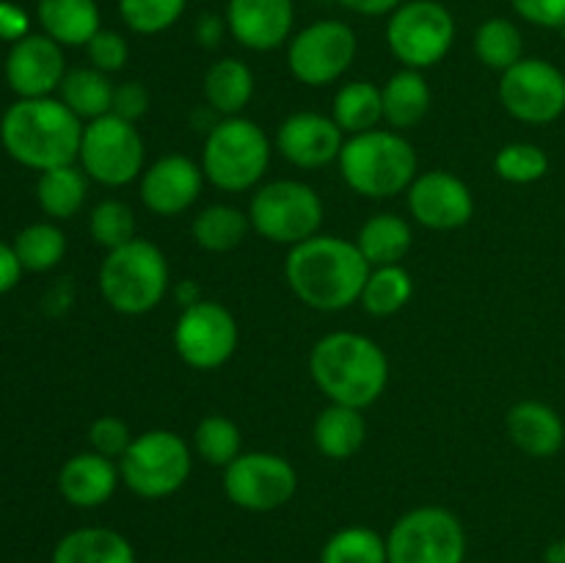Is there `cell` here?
<instances>
[{
  "label": "cell",
  "instance_id": "30bf717a",
  "mask_svg": "<svg viewBox=\"0 0 565 563\" xmlns=\"http://www.w3.org/2000/svg\"><path fill=\"white\" fill-rule=\"evenodd\" d=\"M81 169L99 185L121 188L141 180L147 169V147L132 121L108 114L88 121L81 138Z\"/></svg>",
  "mask_w": 565,
  "mask_h": 563
},
{
  "label": "cell",
  "instance_id": "4dcf8cb0",
  "mask_svg": "<svg viewBox=\"0 0 565 563\" xmlns=\"http://www.w3.org/2000/svg\"><path fill=\"white\" fill-rule=\"evenodd\" d=\"M248 230H252V219L235 204H210V208L199 210L191 226L196 246L213 254H224L241 246Z\"/></svg>",
  "mask_w": 565,
  "mask_h": 563
},
{
  "label": "cell",
  "instance_id": "44dd1931",
  "mask_svg": "<svg viewBox=\"0 0 565 563\" xmlns=\"http://www.w3.org/2000/svg\"><path fill=\"white\" fill-rule=\"evenodd\" d=\"M121 484L119 464L99 453L86 450L66 458L58 472V491L70 506L75 508H99L114 497L116 486Z\"/></svg>",
  "mask_w": 565,
  "mask_h": 563
},
{
  "label": "cell",
  "instance_id": "74e56055",
  "mask_svg": "<svg viewBox=\"0 0 565 563\" xmlns=\"http://www.w3.org/2000/svg\"><path fill=\"white\" fill-rule=\"evenodd\" d=\"M188 3L191 0H119V17L132 33L154 36L180 22Z\"/></svg>",
  "mask_w": 565,
  "mask_h": 563
},
{
  "label": "cell",
  "instance_id": "5bb4252c",
  "mask_svg": "<svg viewBox=\"0 0 565 563\" xmlns=\"http://www.w3.org/2000/svg\"><path fill=\"white\" fill-rule=\"evenodd\" d=\"M298 489V472L279 453H241L224 469V491L243 511L268 513L287 506Z\"/></svg>",
  "mask_w": 565,
  "mask_h": 563
},
{
  "label": "cell",
  "instance_id": "8fae6325",
  "mask_svg": "<svg viewBox=\"0 0 565 563\" xmlns=\"http://www.w3.org/2000/svg\"><path fill=\"white\" fill-rule=\"evenodd\" d=\"M390 563H463L467 533L461 519L439 506L403 513L386 535Z\"/></svg>",
  "mask_w": 565,
  "mask_h": 563
},
{
  "label": "cell",
  "instance_id": "4fadbf2b",
  "mask_svg": "<svg viewBox=\"0 0 565 563\" xmlns=\"http://www.w3.org/2000/svg\"><path fill=\"white\" fill-rule=\"evenodd\" d=\"M237 320L224 304L199 298L196 304L182 309L174 326V351L188 368L193 370H218L235 357Z\"/></svg>",
  "mask_w": 565,
  "mask_h": 563
},
{
  "label": "cell",
  "instance_id": "83f0119b",
  "mask_svg": "<svg viewBox=\"0 0 565 563\" xmlns=\"http://www.w3.org/2000/svg\"><path fill=\"white\" fill-rule=\"evenodd\" d=\"M254 97V72L241 59H221L204 75V99L215 114L243 116Z\"/></svg>",
  "mask_w": 565,
  "mask_h": 563
},
{
  "label": "cell",
  "instance_id": "7a4b0ae2",
  "mask_svg": "<svg viewBox=\"0 0 565 563\" xmlns=\"http://www.w3.org/2000/svg\"><path fill=\"white\" fill-rule=\"evenodd\" d=\"M309 373L331 403L364 412L386 392L390 359L373 337L359 331H331L312 346Z\"/></svg>",
  "mask_w": 565,
  "mask_h": 563
},
{
  "label": "cell",
  "instance_id": "7dc6e473",
  "mask_svg": "<svg viewBox=\"0 0 565 563\" xmlns=\"http://www.w3.org/2000/svg\"><path fill=\"white\" fill-rule=\"evenodd\" d=\"M226 31H230V28H226V20H221L218 14H202L196 22V31L193 33H196V42L202 44V47L213 50V47H218Z\"/></svg>",
  "mask_w": 565,
  "mask_h": 563
},
{
  "label": "cell",
  "instance_id": "e0dca14e",
  "mask_svg": "<svg viewBox=\"0 0 565 563\" xmlns=\"http://www.w3.org/2000/svg\"><path fill=\"white\" fill-rule=\"evenodd\" d=\"M202 163L191 160L188 155H163L143 169L138 193L149 213L171 219L196 204V199L202 196Z\"/></svg>",
  "mask_w": 565,
  "mask_h": 563
},
{
  "label": "cell",
  "instance_id": "d6986e66",
  "mask_svg": "<svg viewBox=\"0 0 565 563\" xmlns=\"http://www.w3.org/2000/svg\"><path fill=\"white\" fill-rule=\"evenodd\" d=\"M345 132L331 116L315 110H298L287 116L276 130V149L287 163L298 169H323L340 160Z\"/></svg>",
  "mask_w": 565,
  "mask_h": 563
},
{
  "label": "cell",
  "instance_id": "bcb514c9",
  "mask_svg": "<svg viewBox=\"0 0 565 563\" xmlns=\"http://www.w3.org/2000/svg\"><path fill=\"white\" fill-rule=\"evenodd\" d=\"M20 276H22V265H20V259H17L14 246H9V243L0 241V296L9 290H14L17 282H20Z\"/></svg>",
  "mask_w": 565,
  "mask_h": 563
},
{
  "label": "cell",
  "instance_id": "f35d334b",
  "mask_svg": "<svg viewBox=\"0 0 565 563\" xmlns=\"http://www.w3.org/2000/svg\"><path fill=\"white\" fill-rule=\"evenodd\" d=\"M88 232L97 246L114 252L136 237V213L121 199H105L88 215Z\"/></svg>",
  "mask_w": 565,
  "mask_h": 563
},
{
  "label": "cell",
  "instance_id": "7c38bea8",
  "mask_svg": "<svg viewBox=\"0 0 565 563\" xmlns=\"http://www.w3.org/2000/svg\"><path fill=\"white\" fill-rule=\"evenodd\" d=\"M359 39L342 20H318L298 31L287 44V66L292 77L320 88L340 81L356 61Z\"/></svg>",
  "mask_w": 565,
  "mask_h": 563
},
{
  "label": "cell",
  "instance_id": "f1b7e54d",
  "mask_svg": "<svg viewBox=\"0 0 565 563\" xmlns=\"http://www.w3.org/2000/svg\"><path fill=\"white\" fill-rule=\"evenodd\" d=\"M114 83L108 75L94 66H77L70 70L61 81V103L77 116V119L94 121L114 110Z\"/></svg>",
  "mask_w": 565,
  "mask_h": 563
},
{
  "label": "cell",
  "instance_id": "f907efd6",
  "mask_svg": "<svg viewBox=\"0 0 565 563\" xmlns=\"http://www.w3.org/2000/svg\"><path fill=\"white\" fill-rule=\"evenodd\" d=\"M199 3H207V0H199Z\"/></svg>",
  "mask_w": 565,
  "mask_h": 563
},
{
  "label": "cell",
  "instance_id": "ee69618b",
  "mask_svg": "<svg viewBox=\"0 0 565 563\" xmlns=\"http://www.w3.org/2000/svg\"><path fill=\"white\" fill-rule=\"evenodd\" d=\"M511 6L530 25L565 28V0H511Z\"/></svg>",
  "mask_w": 565,
  "mask_h": 563
},
{
  "label": "cell",
  "instance_id": "603a6c76",
  "mask_svg": "<svg viewBox=\"0 0 565 563\" xmlns=\"http://www.w3.org/2000/svg\"><path fill=\"white\" fill-rule=\"evenodd\" d=\"M36 17L61 47H86L99 31L97 0H39Z\"/></svg>",
  "mask_w": 565,
  "mask_h": 563
},
{
  "label": "cell",
  "instance_id": "1f68e13d",
  "mask_svg": "<svg viewBox=\"0 0 565 563\" xmlns=\"http://www.w3.org/2000/svg\"><path fill=\"white\" fill-rule=\"evenodd\" d=\"M331 119L340 125L345 136H359L379 127L384 121V103H381V88L367 81L342 83L334 94L331 105Z\"/></svg>",
  "mask_w": 565,
  "mask_h": 563
},
{
  "label": "cell",
  "instance_id": "277c9868",
  "mask_svg": "<svg viewBox=\"0 0 565 563\" xmlns=\"http://www.w3.org/2000/svg\"><path fill=\"white\" fill-rule=\"evenodd\" d=\"M337 163L351 191L367 199H390L408 191L417 177V149L397 130L375 127L348 136Z\"/></svg>",
  "mask_w": 565,
  "mask_h": 563
},
{
  "label": "cell",
  "instance_id": "4316f807",
  "mask_svg": "<svg viewBox=\"0 0 565 563\" xmlns=\"http://www.w3.org/2000/svg\"><path fill=\"white\" fill-rule=\"evenodd\" d=\"M384 121L392 130H408L425 119L430 108V86L419 70H406L390 77L381 88Z\"/></svg>",
  "mask_w": 565,
  "mask_h": 563
},
{
  "label": "cell",
  "instance_id": "8992f818",
  "mask_svg": "<svg viewBox=\"0 0 565 563\" xmlns=\"http://www.w3.org/2000/svg\"><path fill=\"white\" fill-rule=\"evenodd\" d=\"M270 141L257 121L226 116L207 132L202 147L204 180L218 191L243 193L263 182L270 166Z\"/></svg>",
  "mask_w": 565,
  "mask_h": 563
},
{
  "label": "cell",
  "instance_id": "c3c4849f",
  "mask_svg": "<svg viewBox=\"0 0 565 563\" xmlns=\"http://www.w3.org/2000/svg\"><path fill=\"white\" fill-rule=\"evenodd\" d=\"M337 3H342L348 11H353V14L384 17V14H392L403 0H337Z\"/></svg>",
  "mask_w": 565,
  "mask_h": 563
},
{
  "label": "cell",
  "instance_id": "6da1fadb",
  "mask_svg": "<svg viewBox=\"0 0 565 563\" xmlns=\"http://www.w3.org/2000/svg\"><path fill=\"white\" fill-rule=\"evenodd\" d=\"M370 276L356 243L340 235H315L290 248L285 279L301 304L318 312H342L362 298Z\"/></svg>",
  "mask_w": 565,
  "mask_h": 563
},
{
  "label": "cell",
  "instance_id": "ba28073f",
  "mask_svg": "<svg viewBox=\"0 0 565 563\" xmlns=\"http://www.w3.org/2000/svg\"><path fill=\"white\" fill-rule=\"evenodd\" d=\"M252 230L279 246H298L320 235L323 199L301 180H274L254 191L248 204Z\"/></svg>",
  "mask_w": 565,
  "mask_h": 563
},
{
  "label": "cell",
  "instance_id": "d4e9b609",
  "mask_svg": "<svg viewBox=\"0 0 565 563\" xmlns=\"http://www.w3.org/2000/svg\"><path fill=\"white\" fill-rule=\"evenodd\" d=\"M53 563H136V550L119 530L81 528L55 544Z\"/></svg>",
  "mask_w": 565,
  "mask_h": 563
},
{
  "label": "cell",
  "instance_id": "d6a6232c",
  "mask_svg": "<svg viewBox=\"0 0 565 563\" xmlns=\"http://www.w3.org/2000/svg\"><path fill=\"white\" fill-rule=\"evenodd\" d=\"M414 296V279L403 265H381V268H370L367 282L362 290V307L364 312L375 315V318H390V315L401 312Z\"/></svg>",
  "mask_w": 565,
  "mask_h": 563
},
{
  "label": "cell",
  "instance_id": "f6af8a7d",
  "mask_svg": "<svg viewBox=\"0 0 565 563\" xmlns=\"http://www.w3.org/2000/svg\"><path fill=\"white\" fill-rule=\"evenodd\" d=\"M28 33H31V20H28L25 9L9 3V0H0V39L14 44L25 39Z\"/></svg>",
  "mask_w": 565,
  "mask_h": 563
},
{
  "label": "cell",
  "instance_id": "9a60e30c",
  "mask_svg": "<svg viewBox=\"0 0 565 563\" xmlns=\"http://www.w3.org/2000/svg\"><path fill=\"white\" fill-rule=\"evenodd\" d=\"M500 103L524 125H550L565 110V75L544 59H522L502 72Z\"/></svg>",
  "mask_w": 565,
  "mask_h": 563
},
{
  "label": "cell",
  "instance_id": "ab89813d",
  "mask_svg": "<svg viewBox=\"0 0 565 563\" xmlns=\"http://www.w3.org/2000/svg\"><path fill=\"white\" fill-rule=\"evenodd\" d=\"M494 171L500 180L513 182V185H530L546 177L550 171V158L539 144L527 141H513L497 152Z\"/></svg>",
  "mask_w": 565,
  "mask_h": 563
},
{
  "label": "cell",
  "instance_id": "ffe728a7",
  "mask_svg": "<svg viewBox=\"0 0 565 563\" xmlns=\"http://www.w3.org/2000/svg\"><path fill=\"white\" fill-rule=\"evenodd\" d=\"M224 20L241 47L270 53L290 39L296 6L292 0H230Z\"/></svg>",
  "mask_w": 565,
  "mask_h": 563
},
{
  "label": "cell",
  "instance_id": "b9f144b4",
  "mask_svg": "<svg viewBox=\"0 0 565 563\" xmlns=\"http://www.w3.org/2000/svg\"><path fill=\"white\" fill-rule=\"evenodd\" d=\"M86 50L94 70L105 72V75L121 72L127 59H130V44H127V39L121 36L119 31H105V28H99V31L94 33V39L86 44Z\"/></svg>",
  "mask_w": 565,
  "mask_h": 563
},
{
  "label": "cell",
  "instance_id": "8d00e7d4",
  "mask_svg": "<svg viewBox=\"0 0 565 563\" xmlns=\"http://www.w3.org/2000/svg\"><path fill=\"white\" fill-rule=\"evenodd\" d=\"M320 563H390L386 539L362 524H351L326 541Z\"/></svg>",
  "mask_w": 565,
  "mask_h": 563
},
{
  "label": "cell",
  "instance_id": "ac0fdd59",
  "mask_svg": "<svg viewBox=\"0 0 565 563\" xmlns=\"http://www.w3.org/2000/svg\"><path fill=\"white\" fill-rule=\"evenodd\" d=\"M66 75L64 50L47 33H28L11 44L6 59V81L20 99L50 97Z\"/></svg>",
  "mask_w": 565,
  "mask_h": 563
},
{
  "label": "cell",
  "instance_id": "d590c367",
  "mask_svg": "<svg viewBox=\"0 0 565 563\" xmlns=\"http://www.w3.org/2000/svg\"><path fill=\"white\" fill-rule=\"evenodd\" d=\"M11 246H14V254L17 259H20L22 270L42 274V270L55 268V265L64 259L66 235L55 224L39 221V224L25 226V230L14 237Z\"/></svg>",
  "mask_w": 565,
  "mask_h": 563
},
{
  "label": "cell",
  "instance_id": "60d3db41",
  "mask_svg": "<svg viewBox=\"0 0 565 563\" xmlns=\"http://www.w3.org/2000/svg\"><path fill=\"white\" fill-rule=\"evenodd\" d=\"M136 439L130 431V425L121 417H114V414H103L92 423L88 428V442H92V450L99 453L105 458H114L119 461L125 456V450L130 447V442Z\"/></svg>",
  "mask_w": 565,
  "mask_h": 563
},
{
  "label": "cell",
  "instance_id": "681fc988",
  "mask_svg": "<svg viewBox=\"0 0 565 563\" xmlns=\"http://www.w3.org/2000/svg\"><path fill=\"white\" fill-rule=\"evenodd\" d=\"M544 557L546 563H565V541H552Z\"/></svg>",
  "mask_w": 565,
  "mask_h": 563
},
{
  "label": "cell",
  "instance_id": "2e32d148",
  "mask_svg": "<svg viewBox=\"0 0 565 563\" xmlns=\"http://www.w3.org/2000/svg\"><path fill=\"white\" fill-rule=\"evenodd\" d=\"M408 213L425 230H461L475 215V196L467 182L452 171L434 169L414 177L406 191Z\"/></svg>",
  "mask_w": 565,
  "mask_h": 563
},
{
  "label": "cell",
  "instance_id": "7402d4cb",
  "mask_svg": "<svg viewBox=\"0 0 565 563\" xmlns=\"http://www.w3.org/2000/svg\"><path fill=\"white\" fill-rule=\"evenodd\" d=\"M508 436L522 453L533 458H550L561 453L565 442L563 417L541 401H522L508 412Z\"/></svg>",
  "mask_w": 565,
  "mask_h": 563
},
{
  "label": "cell",
  "instance_id": "9c48e42d",
  "mask_svg": "<svg viewBox=\"0 0 565 563\" xmlns=\"http://www.w3.org/2000/svg\"><path fill=\"white\" fill-rule=\"evenodd\" d=\"M456 42V17L439 0H403L386 22V44L406 70L445 61Z\"/></svg>",
  "mask_w": 565,
  "mask_h": 563
},
{
  "label": "cell",
  "instance_id": "7bdbcfd3",
  "mask_svg": "<svg viewBox=\"0 0 565 563\" xmlns=\"http://www.w3.org/2000/svg\"><path fill=\"white\" fill-rule=\"evenodd\" d=\"M149 110V88L141 81H125L114 88V110L110 114L132 121L143 119Z\"/></svg>",
  "mask_w": 565,
  "mask_h": 563
},
{
  "label": "cell",
  "instance_id": "3957f363",
  "mask_svg": "<svg viewBox=\"0 0 565 563\" xmlns=\"http://www.w3.org/2000/svg\"><path fill=\"white\" fill-rule=\"evenodd\" d=\"M83 121L61 99H17L0 119V144L17 163L33 171L75 163Z\"/></svg>",
  "mask_w": 565,
  "mask_h": 563
},
{
  "label": "cell",
  "instance_id": "52a82bcc",
  "mask_svg": "<svg viewBox=\"0 0 565 563\" xmlns=\"http://www.w3.org/2000/svg\"><path fill=\"white\" fill-rule=\"evenodd\" d=\"M191 445L166 428L138 434L119 458L121 484L143 500H163L180 491L191 478Z\"/></svg>",
  "mask_w": 565,
  "mask_h": 563
},
{
  "label": "cell",
  "instance_id": "e575fe53",
  "mask_svg": "<svg viewBox=\"0 0 565 563\" xmlns=\"http://www.w3.org/2000/svg\"><path fill=\"white\" fill-rule=\"evenodd\" d=\"M193 447L204 464L226 469L243 453L241 425L226 414H207L193 431Z\"/></svg>",
  "mask_w": 565,
  "mask_h": 563
},
{
  "label": "cell",
  "instance_id": "836d02e7",
  "mask_svg": "<svg viewBox=\"0 0 565 563\" xmlns=\"http://www.w3.org/2000/svg\"><path fill=\"white\" fill-rule=\"evenodd\" d=\"M475 55L489 70L508 72L524 59V36L516 22L505 17H491L475 31Z\"/></svg>",
  "mask_w": 565,
  "mask_h": 563
},
{
  "label": "cell",
  "instance_id": "484cf974",
  "mask_svg": "<svg viewBox=\"0 0 565 563\" xmlns=\"http://www.w3.org/2000/svg\"><path fill=\"white\" fill-rule=\"evenodd\" d=\"M356 246L370 268L381 265H401L414 246V232L406 219L395 213L370 215L356 235Z\"/></svg>",
  "mask_w": 565,
  "mask_h": 563
},
{
  "label": "cell",
  "instance_id": "5b68a950",
  "mask_svg": "<svg viewBox=\"0 0 565 563\" xmlns=\"http://www.w3.org/2000/svg\"><path fill=\"white\" fill-rule=\"evenodd\" d=\"M99 293L119 315H147L166 298L171 285L166 254L143 237L108 252L99 265Z\"/></svg>",
  "mask_w": 565,
  "mask_h": 563
},
{
  "label": "cell",
  "instance_id": "cb8c5ba5",
  "mask_svg": "<svg viewBox=\"0 0 565 563\" xmlns=\"http://www.w3.org/2000/svg\"><path fill=\"white\" fill-rule=\"evenodd\" d=\"M312 436L326 458L345 461L362 450L364 439H367V419H364L362 408L329 403L315 419Z\"/></svg>",
  "mask_w": 565,
  "mask_h": 563
},
{
  "label": "cell",
  "instance_id": "f546056e",
  "mask_svg": "<svg viewBox=\"0 0 565 563\" xmlns=\"http://www.w3.org/2000/svg\"><path fill=\"white\" fill-rule=\"evenodd\" d=\"M88 196V180L86 171L77 169L75 163L55 166L39 174L36 182V199L39 208L50 215V219L66 221L72 215L81 213Z\"/></svg>",
  "mask_w": 565,
  "mask_h": 563
}]
</instances>
